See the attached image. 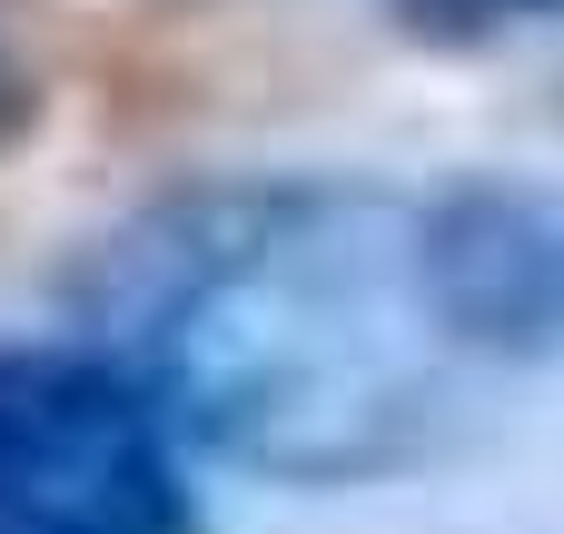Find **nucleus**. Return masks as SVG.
Wrapping results in <instances>:
<instances>
[{"mask_svg":"<svg viewBox=\"0 0 564 534\" xmlns=\"http://www.w3.org/2000/svg\"><path fill=\"white\" fill-rule=\"evenodd\" d=\"M387 20H397L416 50H496V40H516V30L564 20V0H387Z\"/></svg>","mask_w":564,"mask_h":534,"instance_id":"4","label":"nucleus"},{"mask_svg":"<svg viewBox=\"0 0 564 534\" xmlns=\"http://www.w3.org/2000/svg\"><path fill=\"white\" fill-rule=\"evenodd\" d=\"M20 119H30V79H20V59L0 50V139H20Z\"/></svg>","mask_w":564,"mask_h":534,"instance_id":"5","label":"nucleus"},{"mask_svg":"<svg viewBox=\"0 0 564 534\" xmlns=\"http://www.w3.org/2000/svg\"><path fill=\"white\" fill-rule=\"evenodd\" d=\"M436 208H446L466 327L496 357V377L506 386L564 377V178L466 168V178H436Z\"/></svg>","mask_w":564,"mask_h":534,"instance_id":"3","label":"nucleus"},{"mask_svg":"<svg viewBox=\"0 0 564 534\" xmlns=\"http://www.w3.org/2000/svg\"><path fill=\"white\" fill-rule=\"evenodd\" d=\"M79 317L188 456L268 486L416 476L506 386L466 327L436 178L169 188L89 258Z\"/></svg>","mask_w":564,"mask_h":534,"instance_id":"1","label":"nucleus"},{"mask_svg":"<svg viewBox=\"0 0 564 534\" xmlns=\"http://www.w3.org/2000/svg\"><path fill=\"white\" fill-rule=\"evenodd\" d=\"M188 466L109 347H0V534H198Z\"/></svg>","mask_w":564,"mask_h":534,"instance_id":"2","label":"nucleus"}]
</instances>
